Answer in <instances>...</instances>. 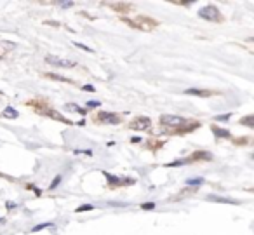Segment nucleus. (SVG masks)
<instances>
[{
    "instance_id": "1",
    "label": "nucleus",
    "mask_w": 254,
    "mask_h": 235,
    "mask_svg": "<svg viewBox=\"0 0 254 235\" xmlns=\"http://www.w3.org/2000/svg\"><path fill=\"white\" fill-rule=\"evenodd\" d=\"M122 21H124L125 24L136 28V30H145V31H150V30H153L155 26H158V23H157L155 19L146 17V16H138L136 19H127V17H124Z\"/></svg>"
},
{
    "instance_id": "2",
    "label": "nucleus",
    "mask_w": 254,
    "mask_h": 235,
    "mask_svg": "<svg viewBox=\"0 0 254 235\" xmlns=\"http://www.w3.org/2000/svg\"><path fill=\"white\" fill-rule=\"evenodd\" d=\"M199 16L202 19H207V21H212V23H223L225 21L223 14L219 12V9L216 5H206V7H202L199 10Z\"/></svg>"
},
{
    "instance_id": "3",
    "label": "nucleus",
    "mask_w": 254,
    "mask_h": 235,
    "mask_svg": "<svg viewBox=\"0 0 254 235\" xmlns=\"http://www.w3.org/2000/svg\"><path fill=\"white\" fill-rule=\"evenodd\" d=\"M94 120L96 122H101V124H106V125H117V124H120V115H117V113H111V112H98L96 113V117H94Z\"/></svg>"
},
{
    "instance_id": "4",
    "label": "nucleus",
    "mask_w": 254,
    "mask_h": 235,
    "mask_svg": "<svg viewBox=\"0 0 254 235\" xmlns=\"http://www.w3.org/2000/svg\"><path fill=\"white\" fill-rule=\"evenodd\" d=\"M105 176H106V180H108V186L110 188H117V186H127V185H134L136 183V180H132V178H117V176H113V174H108V173H103Z\"/></svg>"
},
{
    "instance_id": "5",
    "label": "nucleus",
    "mask_w": 254,
    "mask_h": 235,
    "mask_svg": "<svg viewBox=\"0 0 254 235\" xmlns=\"http://www.w3.org/2000/svg\"><path fill=\"white\" fill-rule=\"evenodd\" d=\"M45 63L54 64V66H61V68H75L77 63L71 59H63V58H56V56H45Z\"/></svg>"
},
{
    "instance_id": "6",
    "label": "nucleus",
    "mask_w": 254,
    "mask_h": 235,
    "mask_svg": "<svg viewBox=\"0 0 254 235\" xmlns=\"http://www.w3.org/2000/svg\"><path fill=\"white\" fill-rule=\"evenodd\" d=\"M150 127H152V120L148 117H136L129 124V129H134V131H148Z\"/></svg>"
},
{
    "instance_id": "7",
    "label": "nucleus",
    "mask_w": 254,
    "mask_h": 235,
    "mask_svg": "<svg viewBox=\"0 0 254 235\" xmlns=\"http://www.w3.org/2000/svg\"><path fill=\"white\" fill-rule=\"evenodd\" d=\"M185 94L186 96H199V98H211V96H214V92L207 91V89H186Z\"/></svg>"
},
{
    "instance_id": "8",
    "label": "nucleus",
    "mask_w": 254,
    "mask_h": 235,
    "mask_svg": "<svg viewBox=\"0 0 254 235\" xmlns=\"http://www.w3.org/2000/svg\"><path fill=\"white\" fill-rule=\"evenodd\" d=\"M110 7H111L113 10L120 12V14H127V12L132 9V5H131L129 2H115V3H110Z\"/></svg>"
},
{
    "instance_id": "9",
    "label": "nucleus",
    "mask_w": 254,
    "mask_h": 235,
    "mask_svg": "<svg viewBox=\"0 0 254 235\" xmlns=\"http://www.w3.org/2000/svg\"><path fill=\"white\" fill-rule=\"evenodd\" d=\"M211 131L214 132V136H216V138H225V139H228V138L232 136L228 129H221V127H218V125H214V124L211 125Z\"/></svg>"
},
{
    "instance_id": "10",
    "label": "nucleus",
    "mask_w": 254,
    "mask_h": 235,
    "mask_svg": "<svg viewBox=\"0 0 254 235\" xmlns=\"http://www.w3.org/2000/svg\"><path fill=\"white\" fill-rule=\"evenodd\" d=\"M0 117H3V119H17L19 113H17V110H14L12 106H7V108L0 113Z\"/></svg>"
},
{
    "instance_id": "11",
    "label": "nucleus",
    "mask_w": 254,
    "mask_h": 235,
    "mask_svg": "<svg viewBox=\"0 0 254 235\" xmlns=\"http://www.w3.org/2000/svg\"><path fill=\"white\" fill-rule=\"evenodd\" d=\"M207 200H211V202H223V204H239L237 200H233V199H225V197H214V195H209L207 197Z\"/></svg>"
},
{
    "instance_id": "12",
    "label": "nucleus",
    "mask_w": 254,
    "mask_h": 235,
    "mask_svg": "<svg viewBox=\"0 0 254 235\" xmlns=\"http://www.w3.org/2000/svg\"><path fill=\"white\" fill-rule=\"evenodd\" d=\"M190 160H211V155L200 150V152H195V153L190 157Z\"/></svg>"
},
{
    "instance_id": "13",
    "label": "nucleus",
    "mask_w": 254,
    "mask_h": 235,
    "mask_svg": "<svg viewBox=\"0 0 254 235\" xmlns=\"http://www.w3.org/2000/svg\"><path fill=\"white\" fill-rule=\"evenodd\" d=\"M45 77L47 78H52V80H57V82H64V84H73L70 78H66V77H61V75H56V73H45Z\"/></svg>"
},
{
    "instance_id": "14",
    "label": "nucleus",
    "mask_w": 254,
    "mask_h": 235,
    "mask_svg": "<svg viewBox=\"0 0 254 235\" xmlns=\"http://www.w3.org/2000/svg\"><path fill=\"white\" fill-rule=\"evenodd\" d=\"M66 108H68V110H71V112H77V113H80V115H87V110H82L80 106L73 105V103H68V105H66Z\"/></svg>"
},
{
    "instance_id": "15",
    "label": "nucleus",
    "mask_w": 254,
    "mask_h": 235,
    "mask_svg": "<svg viewBox=\"0 0 254 235\" xmlns=\"http://www.w3.org/2000/svg\"><path fill=\"white\" fill-rule=\"evenodd\" d=\"M202 183H204V178H190V180H186L188 186H200Z\"/></svg>"
},
{
    "instance_id": "16",
    "label": "nucleus",
    "mask_w": 254,
    "mask_h": 235,
    "mask_svg": "<svg viewBox=\"0 0 254 235\" xmlns=\"http://www.w3.org/2000/svg\"><path fill=\"white\" fill-rule=\"evenodd\" d=\"M254 119L253 115H247V117H244V119H240V124H244V125H247V127H254Z\"/></svg>"
},
{
    "instance_id": "17",
    "label": "nucleus",
    "mask_w": 254,
    "mask_h": 235,
    "mask_svg": "<svg viewBox=\"0 0 254 235\" xmlns=\"http://www.w3.org/2000/svg\"><path fill=\"white\" fill-rule=\"evenodd\" d=\"M49 227H52V221H45V223H40V225L33 227V228H31V232H38V230H44V228H49Z\"/></svg>"
},
{
    "instance_id": "18",
    "label": "nucleus",
    "mask_w": 254,
    "mask_h": 235,
    "mask_svg": "<svg viewBox=\"0 0 254 235\" xmlns=\"http://www.w3.org/2000/svg\"><path fill=\"white\" fill-rule=\"evenodd\" d=\"M92 209H94V206H91V204H84V206L77 207L75 213H84V211H92Z\"/></svg>"
},
{
    "instance_id": "19",
    "label": "nucleus",
    "mask_w": 254,
    "mask_h": 235,
    "mask_svg": "<svg viewBox=\"0 0 254 235\" xmlns=\"http://www.w3.org/2000/svg\"><path fill=\"white\" fill-rule=\"evenodd\" d=\"M232 117V113H223V115H216L214 117V120H219V122H226L228 119Z\"/></svg>"
},
{
    "instance_id": "20",
    "label": "nucleus",
    "mask_w": 254,
    "mask_h": 235,
    "mask_svg": "<svg viewBox=\"0 0 254 235\" xmlns=\"http://www.w3.org/2000/svg\"><path fill=\"white\" fill-rule=\"evenodd\" d=\"M141 209H143V211H152V209H155V204H153V202H146V204H141Z\"/></svg>"
},
{
    "instance_id": "21",
    "label": "nucleus",
    "mask_w": 254,
    "mask_h": 235,
    "mask_svg": "<svg viewBox=\"0 0 254 235\" xmlns=\"http://www.w3.org/2000/svg\"><path fill=\"white\" fill-rule=\"evenodd\" d=\"M59 183H61V176H56V178L52 180V183H51V186H49V188H51V190H54Z\"/></svg>"
},
{
    "instance_id": "22",
    "label": "nucleus",
    "mask_w": 254,
    "mask_h": 235,
    "mask_svg": "<svg viewBox=\"0 0 254 235\" xmlns=\"http://www.w3.org/2000/svg\"><path fill=\"white\" fill-rule=\"evenodd\" d=\"M98 106H101L99 101H87V108H98Z\"/></svg>"
},
{
    "instance_id": "23",
    "label": "nucleus",
    "mask_w": 254,
    "mask_h": 235,
    "mask_svg": "<svg viewBox=\"0 0 254 235\" xmlns=\"http://www.w3.org/2000/svg\"><path fill=\"white\" fill-rule=\"evenodd\" d=\"M75 45H77V47H80V49H84V51H87V52H94L91 47H87V45H84V44H78V42H75Z\"/></svg>"
},
{
    "instance_id": "24",
    "label": "nucleus",
    "mask_w": 254,
    "mask_h": 235,
    "mask_svg": "<svg viewBox=\"0 0 254 235\" xmlns=\"http://www.w3.org/2000/svg\"><path fill=\"white\" fill-rule=\"evenodd\" d=\"M75 153H85V155H92L91 150H75Z\"/></svg>"
},
{
    "instance_id": "25",
    "label": "nucleus",
    "mask_w": 254,
    "mask_h": 235,
    "mask_svg": "<svg viewBox=\"0 0 254 235\" xmlns=\"http://www.w3.org/2000/svg\"><path fill=\"white\" fill-rule=\"evenodd\" d=\"M73 2H61V7H71Z\"/></svg>"
},
{
    "instance_id": "26",
    "label": "nucleus",
    "mask_w": 254,
    "mask_h": 235,
    "mask_svg": "<svg viewBox=\"0 0 254 235\" xmlns=\"http://www.w3.org/2000/svg\"><path fill=\"white\" fill-rule=\"evenodd\" d=\"M82 89H84V91H91V92H94V87H92V85H84Z\"/></svg>"
},
{
    "instance_id": "27",
    "label": "nucleus",
    "mask_w": 254,
    "mask_h": 235,
    "mask_svg": "<svg viewBox=\"0 0 254 235\" xmlns=\"http://www.w3.org/2000/svg\"><path fill=\"white\" fill-rule=\"evenodd\" d=\"M14 207H16V204H14V202H10V200H9V202H7V209H14Z\"/></svg>"
},
{
    "instance_id": "28",
    "label": "nucleus",
    "mask_w": 254,
    "mask_h": 235,
    "mask_svg": "<svg viewBox=\"0 0 254 235\" xmlns=\"http://www.w3.org/2000/svg\"><path fill=\"white\" fill-rule=\"evenodd\" d=\"M131 141H132V143H139V141H141V138H139V136H134Z\"/></svg>"
},
{
    "instance_id": "29",
    "label": "nucleus",
    "mask_w": 254,
    "mask_h": 235,
    "mask_svg": "<svg viewBox=\"0 0 254 235\" xmlns=\"http://www.w3.org/2000/svg\"><path fill=\"white\" fill-rule=\"evenodd\" d=\"M0 221H2V220H0Z\"/></svg>"
}]
</instances>
